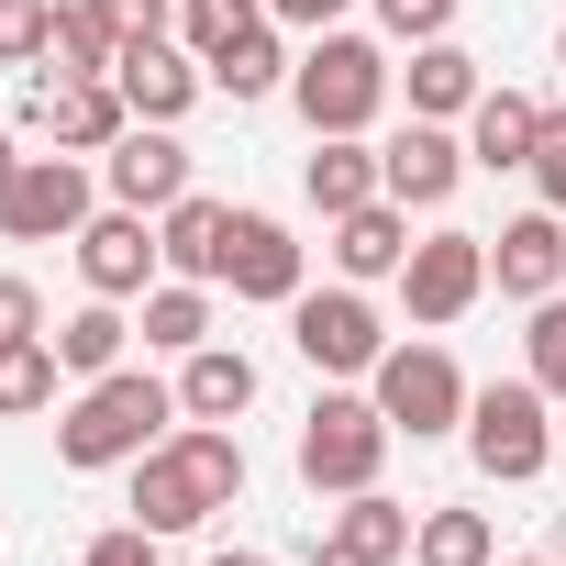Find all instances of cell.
Instances as JSON below:
<instances>
[{
	"mask_svg": "<svg viewBox=\"0 0 566 566\" xmlns=\"http://www.w3.org/2000/svg\"><path fill=\"white\" fill-rule=\"evenodd\" d=\"M222 233H233V211H222V200H200V189H178V200H167V222H156V244H167V266H178V277H222Z\"/></svg>",
	"mask_w": 566,
	"mask_h": 566,
	"instance_id": "22",
	"label": "cell"
},
{
	"mask_svg": "<svg viewBox=\"0 0 566 566\" xmlns=\"http://www.w3.org/2000/svg\"><path fill=\"white\" fill-rule=\"evenodd\" d=\"M134 334H145V345H167V356H200V345H211V277H156Z\"/></svg>",
	"mask_w": 566,
	"mask_h": 566,
	"instance_id": "23",
	"label": "cell"
},
{
	"mask_svg": "<svg viewBox=\"0 0 566 566\" xmlns=\"http://www.w3.org/2000/svg\"><path fill=\"white\" fill-rule=\"evenodd\" d=\"M112 90L134 101V123H178V112L211 90V67H200L189 45H167V34H134V45H123V67H112Z\"/></svg>",
	"mask_w": 566,
	"mask_h": 566,
	"instance_id": "14",
	"label": "cell"
},
{
	"mask_svg": "<svg viewBox=\"0 0 566 566\" xmlns=\"http://www.w3.org/2000/svg\"><path fill=\"white\" fill-rule=\"evenodd\" d=\"M56 345H12L0 356V411H56Z\"/></svg>",
	"mask_w": 566,
	"mask_h": 566,
	"instance_id": "30",
	"label": "cell"
},
{
	"mask_svg": "<svg viewBox=\"0 0 566 566\" xmlns=\"http://www.w3.org/2000/svg\"><path fill=\"white\" fill-rule=\"evenodd\" d=\"M167 422H178V389H167V378H145V367H112V378H90V389H78V411L56 422V455H67L78 478H101V467L156 455V444H167Z\"/></svg>",
	"mask_w": 566,
	"mask_h": 566,
	"instance_id": "2",
	"label": "cell"
},
{
	"mask_svg": "<svg viewBox=\"0 0 566 566\" xmlns=\"http://www.w3.org/2000/svg\"><path fill=\"white\" fill-rule=\"evenodd\" d=\"M101 189H112L123 211H167V200L189 189V145H178V123H134V134L101 156Z\"/></svg>",
	"mask_w": 566,
	"mask_h": 566,
	"instance_id": "16",
	"label": "cell"
},
{
	"mask_svg": "<svg viewBox=\"0 0 566 566\" xmlns=\"http://www.w3.org/2000/svg\"><path fill=\"white\" fill-rule=\"evenodd\" d=\"M312 566H367V555H345V544H334V533H323V544H312Z\"/></svg>",
	"mask_w": 566,
	"mask_h": 566,
	"instance_id": "39",
	"label": "cell"
},
{
	"mask_svg": "<svg viewBox=\"0 0 566 566\" xmlns=\"http://www.w3.org/2000/svg\"><path fill=\"white\" fill-rule=\"evenodd\" d=\"M290 101H301L312 134H367V123L389 112V56L334 23V34H312V56L290 67Z\"/></svg>",
	"mask_w": 566,
	"mask_h": 566,
	"instance_id": "3",
	"label": "cell"
},
{
	"mask_svg": "<svg viewBox=\"0 0 566 566\" xmlns=\"http://www.w3.org/2000/svg\"><path fill=\"white\" fill-rule=\"evenodd\" d=\"M400 255H411V211H400L389 189L334 222V266H345V277H400Z\"/></svg>",
	"mask_w": 566,
	"mask_h": 566,
	"instance_id": "18",
	"label": "cell"
},
{
	"mask_svg": "<svg viewBox=\"0 0 566 566\" xmlns=\"http://www.w3.org/2000/svg\"><path fill=\"white\" fill-rule=\"evenodd\" d=\"M301 189H312V211H323V222H345L356 200H378V156H367V134H312Z\"/></svg>",
	"mask_w": 566,
	"mask_h": 566,
	"instance_id": "17",
	"label": "cell"
},
{
	"mask_svg": "<svg viewBox=\"0 0 566 566\" xmlns=\"http://www.w3.org/2000/svg\"><path fill=\"white\" fill-rule=\"evenodd\" d=\"M255 23H266V0H178V45H189L200 67H211L233 34H255Z\"/></svg>",
	"mask_w": 566,
	"mask_h": 566,
	"instance_id": "29",
	"label": "cell"
},
{
	"mask_svg": "<svg viewBox=\"0 0 566 566\" xmlns=\"http://www.w3.org/2000/svg\"><path fill=\"white\" fill-rule=\"evenodd\" d=\"M12 345H45V301H34V277H0V356Z\"/></svg>",
	"mask_w": 566,
	"mask_h": 566,
	"instance_id": "33",
	"label": "cell"
},
{
	"mask_svg": "<svg viewBox=\"0 0 566 566\" xmlns=\"http://www.w3.org/2000/svg\"><path fill=\"white\" fill-rule=\"evenodd\" d=\"M211 90H222V101H266V90H290V56H277V34H266V23L233 34V45L211 56Z\"/></svg>",
	"mask_w": 566,
	"mask_h": 566,
	"instance_id": "27",
	"label": "cell"
},
{
	"mask_svg": "<svg viewBox=\"0 0 566 566\" xmlns=\"http://www.w3.org/2000/svg\"><path fill=\"white\" fill-rule=\"evenodd\" d=\"M45 56H56V78H112V67H123V23L101 12V0H67Z\"/></svg>",
	"mask_w": 566,
	"mask_h": 566,
	"instance_id": "26",
	"label": "cell"
},
{
	"mask_svg": "<svg viewBox=\"0 0 566 566\" xmlns=\"http://www.w3.org/2000/svg\"><path fill=\"white\" fill-rule=\"evenodd\" d=\"M533 189H544V211H566V101H555L544 134H533Z\"/></svg>",
	"mask_w": 566,
	"mask_h": 566,
	"instance_id": "34",
	"label": "cell"
},
{
	"mask_svg": "<svg viewBox=\"0 0 566 566\" xmlns=\"http://www.w3.org/2000/svg\"><path fill=\"white\" fill-rule=\"evenodd\" d=\"M511 566H533V555H511Z\"/></svg>",
	"mask_w": 566,
	"mask_h": 566,
	"instance_id": "43",
	"label": "cell"
},
{
	"mask_svg": "<svg viewBox=\"0 0 566 566\" xmlns=\"http://www.w3.org/2000/svg\"><path fill=\"white\" fill-rule=\"evenodd\" d=\"M467 455H478V478H500V489L544 478V455H555V422H544V389H533V367H522V378H489V389L467 400Z\"/></svg>",
	"mask_w": 566,
	"mask_h": 566,
	"instance_id": "6",
	"label": "cell"
},
{
	"mask_svg": "<svg viewBox=\"0 0 566 566\" xmlns=\"http://www.w3.org/2000/svg\"><path fill=\"white\" fill-rule=\"evenodd\" d=\"M45 345H56V367H67V378H112V367H123V345H134V323H123V301H90V312H67Z\"/></svg>",
	"mask_w": 566,
	"mask_h": 566,
	"instance_id": "24",
	"label": "cell"
},
{
	"mask_svg": "<svg viewBox=\"0 0 566 566\" xmlns=\"http://www.w3.org/2000/svg\"><path fill=\"white\" fill-rule=\"evenodd\" d=\"M478 56L455 45V34H433V45H411V112L422 123H455V112H478Z\"/></svg>",
	"mask_w": 566,
	"mask_h": 566,
	"instance_id": "20",
	"label": "cell"
},
{
	"mask_svg": "<svg viewBox=\"0 0 566 566\" xmlns=\"http://www.w3.org/2000/svg\"><path fill=\"white\" fill-rule=\"evenodd\" d=\"M200 566H266V555H255V544H222V555H200Z\"/></svg>",
	"mask_w": 566,
	"mask_h": 566,
	"instance_id": "40",
	"label": "cell"
},
{
	"mask_svg": "<svg viewBox=\"0 0 566 566\" xmlns=\"http://www.w3.org/2000/svg\"><path fill=\"white\" fill-rule=\"evenodd\" d=\"M411 533H422V522H411L389 489H356V500L334 511V544H345V555H367V566H400V555H411Z\"/></svg>",
	"mask_w": 566,
	"mask_h": 566,
	"instance_id": "25",
	"label": "cell"
},
{
	"mask_svg": "<svg viewBox=\"0 0 566 566\" xmlns=\"http://www.w3.org/2000/svg\"><path fill=\"white\" fill-rule=\"evenodd\" d=\"M78 566H156V533H145V522H123V533H101Z\"/></svg>",
	"mask_w": 566,
	"mask_h": 566,
	"instance_id": "36",
	"label": "cell"
},
{
	"mask_svg": "<svg viewBox=\"0 0 566 566\" xmlns=\"http://www.w3.org/2000/svg\"><path fill=\"white\" fill-rule=\"evenodd\" d=\"M90 222V167L78 156H23L12 189H0V233L12 244H78Z\"/></svg>",
	"mask_w": 566,
	"mask_h": 566,
	"instance_id": "8",
	"label": "cell"
},
{
	"mask_svg": "<svg viewBox=\"0 0 566 566\" xmlns=\"http://www.w3.org/2000/svg\"><path fill=\"white\" fill-rule=\"evenodd\" d=\"M500 544H489V511H422V533H411V566H489Z\"/></svg>",
	"mask_w": 566,
	"mask_h": 566,
	"instance_id": "28",
	"label": "cell"
},
{
	"mask_svg": "<svg viewBox=\"0 0 566 566\" xmlns=\"http://www.w3.org/2000/svg\"><path fill=\"white\" fill-rule=\"evenodd\" d=\"M101 12L123 23V45H134V34H167V0H101Z\"/></svg>",
	"mask_w": 566,
	"mask_h": 566,
	"instance_id": "38",
	"label": "cell"
},
{
	"mask_svg": "<svg viewBox=\"0 0 566 566\" xmlns=\"http://www.w3.org/2000/svg\"><path fill=\"white\" fill-rule=\"evenodd\" d=\"M178 411H189V422H233V411H255V356H244V345H200V356L178 367Z\"/></svg>",
	"mask_w": 566,
	"mask_h": 566,
	"instance_id": "19",
	"label": "cell"
},
{
	"mask_svg": "<svg viewBox=\"0 0 566 566\" xmlns=\"http://www.w3.org/2000/svg\"><path fill=\"white\" fill-rule=\"evenodd\" d=\"M467 167H478V156H467V145L444 134V123H422V112H411V123H400V134L378 145V189H389L400 211H444Z\"/></svg>",
	"mask_w": 566,
	"mask_h": 566,
	"instance_id": "11",
	"label": "cell"
},
{
	"mask_svg": "<svg viewBox=\"0 0 566 566\" xmlns=\"http://www.w3.org/2000/svg\"><path fill=\"white\" fill-rule=\"evenodd\" d=\"M489 290L522 301V312L566 290V211H522V222L489 233Z\"/></svg>",
	"mask_w": 566,
	"mask_h": 566,
	"instance_id": "13",
	"label": "cell"
},
{
	"mask_svg": "<svg viewBox=\"0 0 566 566\" xmlns=\"http://www.w3.org/2000/svg\"><path fill=\"white\" fill-rule=\"evenodd\" d=\"M533 134H544V101L478 90V112H467V156H478V167H533Z\"/></svg>",
	"mask_w": 566,
	"mask_h": 566,
	"instance_id": "21",
	"label": "cell"
},
{
	"mask_svg": "<svg viewBox=\"0 0 566 566\" xmlns=\"http://www.w3.org/2000/svg\"><path fill=\"white\" fill-rule=\"evenodd\" d=\"M367 400L389 411V433H411V444H433V433H467V367L444 356V345H389L378 367H367Z\"/></svg>",
	"mask_w": 566,
	"mask_h": 566,
	"instance_id": "5",
	"label": "cell"
},
{
	"mask_svg": "<svg viewBox=\"0 0 566 566\" xmlns=\"http://www.w3.org/2000/svg\"><path fill=\"white\" fill-rule=\"evenodd\" d=\"M12 167H23V156H12V134H0V189H12Z\"/></svg>",
	"mask_w": 566,
	"mask_h": 566,
	"instance_id": "41",
	"label": "cell"
},
{
	"mask_svg": "<svg viewBox=\"0 0 566 566\" xmlns=\"http://www.w3.org/2000/svg\"><path fill=\"white\" fill-rule=\"evenodd\" d=\"M244 500V444L222 433V422H189V433H167L156 455H134V522L145 533H200L211 511H233Z\"/></svg>",
	"mask_w": 566,
	"mask_h": 566,
	"instance_id": "1",
	"label": "cell"
},
{
	"mask_svg": "<svg viewBox=\"0 0 566 566\" xmlns=\"http://www.w3.org/2000/svg\"><path fill=\"white\" fill-rule=\"evenodd\" d=\"M56 45V0H0V67H34Z\"/></svg>",
	"mask_w": 566,
	"mask_h": 566,
	"instance_id": "32",
	"label": "cell"
},
{
	"mask_svg": "<svg viewBox=\"0 0 566 566\" xmlns=\"http://www.w3.org/2000/svg\"><path fill=\"white\" fill-rule=\"evenodd\" d=\"M555 67H566V45H555Z\"/></svg>",
	"mask_w": 566,
	"mask_h": 566,
	"instance_id": "42",
	"label": "cell"
},
{
	"mask_svg": "<svg viewBox=\"0 0 566 566\" xmlns=\"http://www.w3.org/2000/svg\"><path fill=\"white\" fill-rule=\"evenodd\" d=\"M34 123H45L67 156H112V145L134 134V101H123L112 78H45V90H34Z\"/></svg>",
	"mask_w": 566,
	"mask_h": 566,
	"instance_id": "15",
	"label": "cell"
},
{
	"mask_svg": "<svg viewBox=\"0 0 566 566\" xmlns=\"http://www.w3.org/2000/svg\"><path fill=\"white\" fill-rule=\"evenodd\" d=\"M290 345H301L323 378H367V367L389 356V334H378V312H367L356 290H301V301H290Z\"/></svg>",
	"mask_w": 566,
	"mask_h": 566,
	"instance_id": "9",
	"label": "cell"
},
{
	"mask_svg": "<svg viewBox=\"0 0 566 566\" xmlns=\"http://www.w3.org/2000/svg\"><path fill=\"white\" fill-rule=\"evenodd\" d=\"M222 290H233V301H266V312L301 301V244H290L277 211H233V233H222Z\"/></svg>",
	"mask_w": 566,
	"mask_h": 566,
	"instance_id": "12",
	"label": "cell"
},
{
	"mask_svg": "<svg viewBox=\"0 0 566 566\" xmlns=\"http://www.w3.org/2000/svg\"><path fill=\"white\" fill-rule=\"evenodd\" d=\"M522 367H533V389H544V400H566V290H555V301H533Z\"/></svg>",
	"mask_w": 566,
	"mask_h": 566,
	"instance_id": "31",
	"label": "cell"
},
{
	"mask_svg": "<svg viewBox=\"0 0 566 566\" xmlns=\"http://www.w3.org/2000/svg\"><path fill=\"white\" fill-rule=\"evenodd\" d=\"M478 290H489V233H422V244L400 255V301H411V323H422V334L467 323V312H478Z\"/></svg>",
	"mask_w": 566,
	"mask_h": 566,
	"instance_id": "7",
	"label": "cell"
},
{
	"mask_svg": "<svg viewBox=\"0 0 566 566\" xmlns=\"http://www.w3.org/2000/svg\"><path fill=\"white\" fill-rule=\"evenodd\" d=\"M156 266H167V244H156V222L145 211H90L78 222V277H90V301H145L156 290Z\"/></svg>",
	"mask_w": 566,
	"mask_h": 566,
	"instance_id": "10",
	"label": "cell"
},
{
	"mask_svg": "<svg viewBox=\"0 0 566 566\" xmlns=\"http://www.w3.org/2000/svg\"><path fill=\"white\" fill-rule=\"evenodd\" d=\"M389 411L378 400H356V389H323L312 400V422H301V489L312 500H356V489H378V467H389Z\"/></svg>",
	"mask_w": 566,
	"mask_h": 566,
	"instance_id": "4",
	"label": "cell"
},
{
	"mask_svg": "<svg viewBox=\"0 0 566 566\" xmlns=\"http://www.w3.org/2000/svg\"><path fill=\"white\" fill-rule=\"evenodd\" d=\"M378 23L400 45H433V34H455V0H378Z\"/></svg>",
	"mask_w": 566,
	"mask_h": 566,
	"instance_id": "35",
	"label": "cell"
},
{
	"mask_svg": "<svg viewBox=\"0 0 566 566\" xmlns=\"http://www.w3.org/2000/svg\"><path fill=\"white\" fill-rule=\"evenodd\" d=\"M266 23H301V34H334L345 0H266Z\"/></svg>",
	"mask_w": 566,
	"mask_h": 566,
	"instance_id": "37",
	"label": "cell"
}]
</instances>
